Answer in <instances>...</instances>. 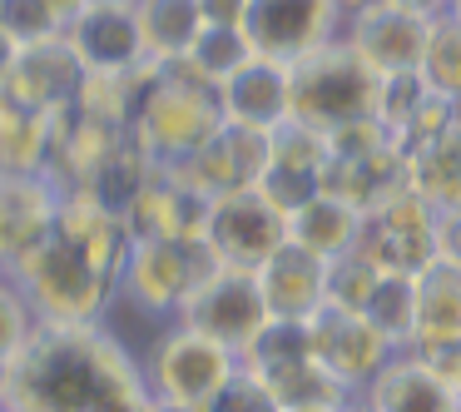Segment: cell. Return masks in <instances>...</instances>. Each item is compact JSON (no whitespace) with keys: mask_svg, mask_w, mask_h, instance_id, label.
Returning a JSON list of instances; mask_svg holds the SVG:
<instances>
[{"mask_svg":"<svg viewBox=\"0 0 461 412\" xmlns=\"http://www.w3.org/2000/svg\"><path fill=\"white\" fill-rule=\"evenodd\" d=\"M5 412H149L140 348L114 323H41L0 372Z\"/></svg>","mask_w":461,"mask_h":412,"instance_id":"cell-1","label":"cell"},{"mask_svg":"<svg viewBox=\"0 0 461 412\" xmlns=\"http://www.w3.org/2000/svg\"><path fill=\"white\" fill-rule=\"evenodd\" d=\"M5 273L41 323H110L120 313V283L95 269L60 229L15 263H5Z\"/></svg>","mask_w":461,"mask_h":412,"instance_id":"cell-2","label":"cell"},{"mask_svg":"<svg viewBox=\"0 0 461 412\" xmlns=\"http://www.w3.org/2000/svg\"><path fill=\"white\" fill-rule=\"evenodd\" d=\"M288 85H293V120L328 134L357 120H377L382 110V75L342 35L288 60Z\"/></svg>","mask_w":461,"mask_h":412,"instance_id":"cell-3","label":"cell"},{"mask_svg":"<svg viewBox=\"0 0 461 412\" xmlns=\"http://www.w3.org/2000/svg\"><path fill=\"white\" fill-rule=\"evenodd\" d=\"M223 124L229 120H223L219 85L194 75L184 60L149 70V90H144L140 114H134V134L149 144V154L159 164H179L203 140H213Z\"/></svg>","mask_w":461,"mask_h":412,"instance_id":"cell-4","label":"cell"},{"mask_svg":"<svg viewBox=\"0 0 461 412\" xmlns=\"http://www.w3.org/2000/svg\"><path fill=\"white\" fill-rule=\"evenodd\" d=\"M144 362V382H149L154 402H169V407L199 412L223 382L239 372V352H229L223 343L203 338L189 323H154L149 343L140 348Z\"/></svg>","mask_w":461,"mask_h":412,"instance_id":"cell-5","label":"cell"},{"mask_svg":"<svg viewBox=\"0 0 461 412\" xmlns=\"http://www.w3.org/2000/svg\"><path fill=\"white\" fill-rule=\"evenodd\" d=\"M213 263L203 239H140L120 273V308L144 323H174Z\"/></svg>","mask_w":461,"mask_h":412,"instance_id":"cell-6","label":"cell"},{"mask_svg":"<svg viewBox=\"0 0 461 412\" xmlns=\"http://www.w3.org/2000/svg\"><path fill=\"white\" fill-rule=\"evenodd\" d=\"M239 362L268 382V392L278 398L283 412H293V407H342V402L352 398V392L318 362L308 323L273 318L268 328L239 352Z\"/></svg>","mask_w":461,"mask_h":412,"instance_id":"cell-7","label":"cell"},{"mask_svg":"<svg viewBox=\"0 0 461 412\" xmlns=\"http://www.w3.org/2000/svg\"><path fill=\"white\" fill-rule=\"evenodd\" d=\"M203 243L219 263L229 269L258 273L273 253L288 243V214L253 184V189L219 194L209 204V224H203Z\"/></svg>","mask_w":461,"mask_h":412,"instance_id":"cell-8","label":"cell"},{"mask_svg":"<svg viewBox=\"0 0 461 412\" xmlns=\"http://www.w3.org/2000/svg\"><path fill=\"white\" fill-rule=\"evenodd\" d=\"M179 323H189V328L203 333V338L223 343L229 352H243L273 323V313H268V303H263L258 273L213 263L209 279L184 298Z\"/></svg>","mask_w":461,"mask_h":412,"instance_id":"cell-9","label":"cell"},{"mask_svg":"<svg viewBox=\"0 0 461 412\" xmlns=\"http://www.w3.org/2000/svg\"><path fill=\"white\" fill-rule=\"evenodd\" d=\"M437 204L407 184L402 194L367 209L362 253L387 273H421L427 263H437Z\"/></svg>","mask_w":461,"mask_h":412,"instance_id":"cell-10","label":"cell"},{"mask_svg":"<svg viewBox=\"0 0 461 412\" xmlns=\"http://www.w3.org/2000/svg\"><path fill=\"white\" fill-rule=\"evenodd\" d=\"M308 338H312L318 362L352 392V398L367 392V382L377 378V372L387 368V358L397 352V348H392V338L367 318V313L338 308V303H322V308L312 313V318H308Z\"/></svg>","mask_w":461,"mask_h":412,"instance_id":"cell-11","label":"cell"},{"mask_svg":"<svg viewBox=\"0 0 461 412\" xmlns=\"http://www.w3.org/2000/svg\"><path fill=\"white\" fill-rule=\"evenodd\" d=\"M431 21L437 15L372 0V5H362V11H352L342 21L338 35L387 80V75H417L421 70V55H427V41H431Z\"/></svg>","mask_w":461,"mask_h":412,"instance_id":"cell-12","label":"cell"},{"mask_svg":"<svg viewBox=\"0 0 461 412\" xmlns=\"http://www.w3.org/2000/svg\"><path fill=\"white\" fill-rule=\"evenodd\" d=\"M65 45H70L75 60L85 65V75H120V70L149 65L134 0H90V5L65 25Z\"/></svg>","mask_w":461,"mask_h":412,"instance_id":"cell-13","label":"cell"},{"mask_svg":"<svg viewBox=\"0 0 461 412\" xmlns=\"http://www.w3.org/2000/svg\"><path fill=\"white\" fill-rule=\"evenodd\" d=\"M377 120H382V130H387V140L397 144L407 160H417V154H427L431 144H441L461 124V105L431 90V85L421 80V70L417 75H387V80H382Z\"/></svg>","mask_w":461,"mask_h":412,"instance_id":"cell-14","label":"cell"},{"mask_svg":"<svg viewBox=\"0 0 461 412\" xmlns=\"http://www.w3.org/2000/svg\"><path fill=\"white\" fill-rule=\"evenodd\" d=\"M243 31L258 45V55L273 60H298L318 45L338 41L342 15L332 0H249Z\"/></svg>","mask_w":461,"mask_h":412,"instance_id":"cell-15","label":"cell"},{"mask_svg":"<svg viewBox=\"0 0 461 412\" xmlns=\"http://www.w3.org/2000/svg\"><path fill=\"white\" fill-rule=\"evenodd\" d=\"M174 169L209 199L233 194V189H253L263 179V169H268V134L223 124L213 140H203L194 154H184Z\"/></svg>","mask_w":461,"mask_h":412,"instance_id":"cell-16","label":"cell"},{"mask_svg":"<svg viewBox=\"0 0 461 412\" xmlns=\"http://www.w3.org/2000/svg\"><path fill=\"white\" fill-rule=\"evenodd\" d=\"M209 194H199L189 179H184L174 164H164L144 194L124 209V224H130L134 243L140 239H203V224H209Z\"/></svg>","mask_w":461,"mask_h":412,"instance_id":"cell-17","label":"cell"},{"mask_svg":"<svg viewBox=\"0 0 461 412\" xmlns=\"http://www.w3.org/2000/svg\"><path fill=\"white\" fill-rule=\"evenodd\" d=\"M223 100V120L239 124V130H258L273 134L278 124L293 120V85H288V60H273V55H253L243 70H233L219 85Z\"/></svg>","mask_w":461,"mask_h":412,"instance_id":"cell-18","label":"cell"},{"mask_svg":"<svg viewBox=\"0 0 461 412\" xmlns=\"http://www.w3.org/2000/svg\"><path fill=\"white\" fill-rule=\"evenodd\" d=\"M80 85H85V65L75 60L65 35H55V41L25 45L11 80L0 85V95H11L15 105H25L35 114H60L65 105H75Z\"/></svg>","mask_w":461,"mask_h":412,"instance_id":"cell-19","label":"cell"},{"mask_svg":"<svg viewBox=\"0 0 461 412\" xmlns=\"http://www.w3.org/2000/svg\"><path fill=\"white\" fill-rule=\"evenodd\" d=\"M55 229H60L95 269H104L120 283L124 263H130V249H134V233H130V224H124V214L104 209L90 189H65L60 194V224H55Z\"/></svg>","mask_w":461,"mask_h":412,"instance_id":"cell-20","label":"cell"},{"mask_svg":"<svg viewBox=\"0 0 461 412\" xmlns=\"http://www.w3.org/2000/svg\"><path fill=\"white\" fill-rule=\"evenodd\" d=\"M258 288H263V303H268L273 318L308 323L328 303V263L318 253L298 249V243H283L258 269Z\"/></svg>","mask_w":461,"mask_h":412,"instance_id":"cell-21","label":"cell"},{"mask_svg":"<svg viewBox=\"0 0 461 412\" xmlns=\"http://www.w3.org/2000/svg\"><path fill=\"white\" fill-rule=\"evenodd\" d=\"M362 398L377 412H461V392L451 382H441L417 352L397 348L387 358V368L367 382Z\"/></svg>","mask_w":461,"mask_h":412,"instance_id":"cell-22","label":"cell"},{"mask_svg":"<svg viewBox=\"0 0 461 412\" xmlns=\"http://www.w3.org/2000/svg\"><path fill=\"white\" fill-rule=\"evenodd\" d=\"M60 224V189L45 174H5V263L45 243Z\"/></svg>","mask_w":461,"mask_h":412,"instance_id":"cell-23","label":"cell"},{"mask_svg":"<svg viewBox=\"0 0 461 412\" xmlns=\"http://www.w3.org/2000/svg\"><path fill=\"white\" fill-rule=\"evenodd\" d=\"M362 224H367V214L357 204L338 199V194H312L303 209L288 214V243H298V249L318 253L322 263H332L342 253L362 249Z\"/></svg>","mask_w":461,"mask_h":412,"instance_id":"cell-24","label":"cell"},{"mask_svg":"<svg viewBox=\"0 0 461 412\" xmlns=\"http://www.w3.org/2000/svg\"><path fill=\"white\" fill-rule=\"evenodd\" d=\"M159 169H164V164L154 160L149 144H144L140 134H134V124H130V130H124L120 140L110 144V154L100 160V169L90 174V184H85V189H90L95 199L104 204V209L124 214V209H130V204L144 194V184H149Z\"/></svg>","mask_w":461,"mask_h":412,"instance_id":"cell-25","label":"cell"},{"mask_svg":"<svg viewBox=\"0 0 461 412\" xmlns=\"http://www.w3.org/2000/svg\"><path fill=\"white\" fill-rule=\"evenodd\" d=\"M134 11H140V35H144L149 65L189 60L194 41H199V31H203L199 0H134Z\"/></svg>","mask_w":461,"mask_h":412,"instance_id":"cell-26","label":"cell"},{"mask_svg":"<svg viewBox=\"0 0 461 412\" xmlns=\"http://www.w3.org/2000/svg\"><path fill=\"white\" fill-rule=\"evenodd\" d=\"M437 338H461V269L447 259L427 263L417 273V328H411V343H437Z\"/></svg>","mask_w":461,"mask_h":412,"instance_id":"cell-27","label":"cell"},{"mask_svg":"<svg viewBox=\"0 0 461 412\" xmlns=\"http://www.w3.org/2000/svg\"><path fill=\"white\" fill-rule=\"evenodd\" d=\"M50 120L0 95V174H45L50 164Z\"/></svg>","mask_w":461,"mask_h":412,"instance_id":"cell-28","label":"cell"},{"mask_svg":"<svg viewBox=\"0 0 461 412\" xmlns=\"http://www.w3.org/2000/svg\"><path fill=\"white\" fill-rule=\"evenodd\" d=\"M253 55H258V45L249 41L243 25H203L184 65H189L194 75H203L209 85H223L233 70H243Z\"/></svg>","mask_w":461,"mask_h":412,"instance_id":"cell-29","label":"cell"},{"mask_svg":"<svg viewBox=\"0 0 461 412\" xmlns=\"http://www.w3.org/2000/svg\"><path fill=\"white\" fill-rule=\"evenodd\" d=\"M362 313L387 333L392 348H407L411 328H417V273H382L377 293L367 298Z\"/></svg>","mask_w":461,"mask_h":412,"instance_id":"cell-30","label":"cell"},{"mask_svg":"<svg viewBox=\"0 0 461 412\" xmlns=\"http://www.w3.org/2000/svg\"><path fill=\"white\" fill-rule=\"evenodd\" d=\"M411 189H421L437 209L461 204V124L441 144L411 160Z\"/></svg>","mask_w":461,"mask_h":412,"instance_id":"cell-31","label":"cell"},{"mask_svg":"<svg viewBox=\"0 0 461 412\" xmlns=\"http://www.w3.org/2000/svg\"><path fill=\"white\" fill-rule=\"evenodd\" d=\"M421 80L437 95L461 105V21L451 11H441L431 21V41H427V55H421Z\"/></svg>","mask_w":461,"mask_h":412,"instance_id":"cell-32","label":"cell"},{"mask_svg":"<svg viewBox=\"0 0 461 412\" xmlns=\"http://www.w3.org/2000/svg\"><path fill=\"white\" fill-rule=\"evenodd\" d=\"M382 273L387 269H377V263L367 259L362 249H352V253H342V259H332L328 263V303H338V308H367V298L377 293V283H382Z\"/></svg>","mask_w":461,"mask_h":412,"instance_id":"cell-33","label":"cell"},{"mask_svg":"<svg viewBox=\"0 0 461 412\" xmlns=\"http://www.w3.org/2000/svg\"><path fill=\"white\" fill-rule=\"evenodd\" d=\"M35 328H41L35 308L25 303V293L15 288L11 273L0 269V372H5L15 358H21V348L31 343V333H35Z\"/></svg>","mask_w":461,"mask_h":412,"instance_id":"cell-34","label":"cell"},{"mask_svg":"<svg viewBox=\"0 0 461 412\" xmlns=\"http://www.w3.org/2000/svg\"><path fill=\"white\" fill-rule=\"evenodd\" d=\"M0 25H5L21 45H41V41L65 35V21L45 5V0H0Z\"/></svg>","mask_w":461,"mask_h":412,"instance_id":"cell-35","label":"cell"},{"mask_svg":"<svg viewBox=\"0 0 461 412\" xmlns=\"http://www.w3.org/2000/svg\"><path fill=\"white\" fill-rule=\"evenodd\" d=\"M199 412H283V407H278V398L268 392V382L239 362V372H233V378L223 382Z\"/></svg>","mask_w":461,"mask_h":412,"instance_id":"cell-36","label":"cell"},{"mask_svg":"<svg viewBox=\"0 0 461 412\" xmlns=\"http://www.w3.org/2000/svg\"><path fill=\"white\" fill-rule=\"evenodd\" d=\"M407 352H417V358L427 362V368L437 372L441 382H451V388L461 392V338H437V343H411Z\"/></svg>","mask_w":461,"mask_h":412,"instance_id":"cell-37","label":"cell"},{"mask_svg":"<svg viewBox=\"0 0 461 412\" xmlns=\"http://www.w3.org/2000/svg\"><path fill=\"white\" fill-rule=\"evenodd\" d=\"M437 259H447L461 269V204H451V209L437 214Z\"/></svg>","mask_w":461,"mask_h":412,"instance_id":"cell-38","label":"cell"},{"mask_svg":"<svg viewBox=\"0 0 461 412\" xmlns=\"http://www.w3.org/2000/svg\"><path fill=\"white\" fill-rule=\"evenodd\" d=\"M203 25H243L249 15V0H199Z\"/></svg>","mask_w":461,"mask_h":412,"instance_id":"cell-39","label":"cell"},{"mask_svg":"<svg viewBox=\"0 0 461 412\" xmlns=\"http://www.w3.org/2000/svg\"><path fill=\"white\" fill-rule=\"evenodd\" d=\"M21 50H25V45L15 41V35L5 31V25H0V85L11 80V70H15V60H21Z\"/></svg>","mask_w":461,"mask_h":412,"instance_id":"cell-40","label":"cell"},{"mask_svg":"<svg viewBox=\"0 0 461 412\" xmlns=\"http://www.w3.org/2000/svg\"><path fill=\"white\" fill-rule=\"evenodd\" d=\"M387 5H402V11H421V15H441L447 0H387Z\"/></svg>","mask_w":461,"mask_h":412,"instance_id":"cell-41","label":"cell"},{"mask_svg":"<svg viewBox=\"0 0 461 412\" xmlns=\"http://www.w3.org/2000/svg\"><path fill=\"white\" fill-rule=\"evenodd\" d=\"M45 5H50V11H55V15H60V21H65V25H70V21H75V15H80V11H85V5H90V0H45Z\"/></svg>","mask_w":461,"mask_h":412,"instance_id":"cell-42","label":"cell"},{"mask_svg":"<svg viewBox=\"0 0 461 412\" xmlns=\"http://www.w3.org/2000/svg\"><path fill=\"white\" fill-rule=\"evenodd\" d=\"M0 259H5V174H0Z\"/></svg>","mask_w":461,"mask_h":412,"instance_id":"cell-43","label":"cell"},{"mask_svg":"<svg viewBox=\"0 0 461 412\" xmlns=\"http://www.w3.org/2000/svg\"><path fill=\"white\" fill-rule=\"evenodd\" d=\"M332 5H338V15H342V21H348L352 11H362V5H372V0H332Z\"/></svg>","mask_w":461,"mask_h":412,"instance_id":"cell-44","label":"cell"},{"mask_svg":"<svg viewBox=\"0 0 461 412\" xmlns=\"http://www.w3.org/2000/svg\"><path fill=\"white\" fill-rule=\"evenodd\" d=\"M342 412H377V407H372V402L357 392V398H348V402H342Z\"/></svg>","mask_w":461,"mask_h":412,"instance_id":"cell-45","label":"cell"},{"mask_svg":"<svg viewBox=\"0 0 461 412\" xmlns=\"http://www.w3.org/2000/svg\"><path fill=\"white\" fill-rule=\"evenodd\" d=\"M149 412H184V407H169V402H149Z\"/></svg>","mask_w":461,"mask_h":412,"instance_id":"cell-46","label":"cell"},{"mask_svg":"<svg viewBox=\"0 0 461 412\" xmlns=\"http://www.w3.org/2000/svg\"><path fill=\"white\" fill-rule=\"evenodd\" d=\"M447 11H451V15H456V21H461V0H447Z\"/></svg>","mask_w":461,"mask_h":412,"instance_id":"cell-47","label":"cell"},{"mask_svg":"<svg viewBox=\"0 0 461 412\" xmlns=\"http://www.w3.org/2000/svg\"><path fill=\"white\" fill-rule=\"evenodd\" d=\"M293 412H342V407H293Z\"/></svg>","mask_w":461,"mask_h":412,"instance_id":"cell-48","label":"cell"},{"mask_svg":"<svg viewBox=\"0 0 461 412\" xmlns=\"http://www.w3.org/2000/svg\"><path fill=\"white\" fill-rule=\"evenodd\" d=\"M0 412H5V388H0Z\"/></svg>","mask_w":461,"mask_h":412,"instance_id":"cell-49","label":"cell"}]
</instances>
